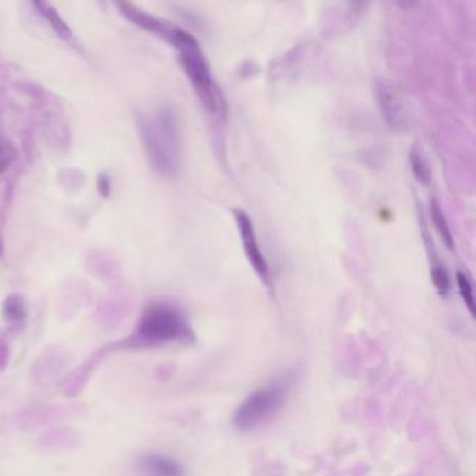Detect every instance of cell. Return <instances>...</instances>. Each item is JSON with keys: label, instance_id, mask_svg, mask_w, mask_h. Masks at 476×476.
<instances>
[{"label": "cell", "instance_id": "10", "mask_svg": "<svg viewBox=\"0 0 476 476\" xmlns=\"http://www.w3.org/2000/svg\"><path fill=\"white\" fill-rule=\"evenodd\" d=\"M3 313H4V317L8 322H20V320H23L26 317V314H27V309H26L24 300L20 296H17V295L10 296L4 302Z\"/></svg>", "mask_w": 476, "mask_h": 476}, {"label": "cell", "instance_id": "2", "mask_svg": "<svg viewBox=\"0 0 476 476\" xmlns=\"http://www.w3.org/2000/svg\"><path fill=\"white\" fill-rule=\"evenodd\" d=\"M172 47L179 50L181 63L185 69L193 89L201 99L204 108L217 118H225V101L214 81L210 66L204 57L197 40L188 31L168 23L161 34Z\"/></svg>", "mask_w": 476, "mask_h": 476}, {"label": "cell", "instance_id": "6", "mask_svg": "<svg viewBox=\"0 0 476 476\" xmlns=\"http://www.w3.org/2000/svg\"><path fill=\"white\" fill-rule=\"evenodd\" d=\"M378 99L380 105L381 112L388 122L390 126L400 128L404 125V112L401 103L395 94L384 84L378 86Z\"/></svg>", "mask_w": 476, "mask_h": 476}, {"label": "cell", "instance_id": "4", "mask_svg": "<svg viewBox=\"0 0 476 476\" xmlns=\"http://www.w3.org/2000/svg\"><path fill=\"white\" fill-rule=\"evenodd\" d=\"M139 334L149 344H165L193 339L191 329L185 316L174 306L154 305L144 313Z\"/></svg>", "mask_w": 476, "mask_h": 476}, {"label": "cell", "instance_id": "1", "mask_svg": "<svg viewBox=\"0 0 476 476\" xmlns=\"http://www.w3.org/2000/svg\"><path fill=\"white\" fill-rule=\"evenodd\" d=\"M139 130L154 169L175 176L181 166V132L175 112L162 106L140 115Z\"/></svg>", "mask_w": 476, "mask_h": 476}, {"label": "cell", "instance_id": "8", "mask_svg": "<svg viewBox=\"0 0 476 476\" xmlns=\"http://www.w3.org/2000/svg\"><path fill=\"white\" fill-rule=\"evenodd\" d=\"M430 212H431V220H433V224L437 230V232L440 234V237L443 239V242L446 243V246L448 249H453L454 247V238L451 235V231H450V227L447 224V220L438 205L437 201H431V205H430Z\"/></svg>", "mask_w": 476, "mask_h": 476}, {"label": "cell", "instance_id": "3", "mask_svg": "<svg viewBox=\"0 0 476 476\" xmlns=\"http://www.w3.org/2000/svg\"><path fill=\"white\" fill-rule=\"evenodd\" d=\"M290 388L292 380L281 378L254 390L237 408L234 426L247 431L266 425L283 409Z\"/></svg>", "mask_w": 476, "mask_h": 476}, {"label": "cell", "instance_id": "5", "mask_svg": "<svg viewBox=\"0 0 476 476\" xmlns=\"http://www.w3.org/2000/svg\"><path fill=\"white\" fill-rule=\"evenodd\" d=\"M234 217H235L240 239L243 242V249H244V253H246V257L250 266L264 283H268L270 281V267L256 238L253 221L242 210H234Z\"/></svg>", "mask_w": 476, "mask_h": 476}, {"label": "cell", "instance_id": "11", "mask_svg": "<svg viewBox=\"0 0 476 476\" xmlns=\"http://www.w3.org/2000/svg\"><path fill=\"white\" fill-rule=\"evenodd\" d=\"M430 274H431L433 285L437 289V292L441 296H447L448 292H450V288H451V281H450V276L446 271V268L440 264H434L431 267Z\"/></svg>", "mask_w": 476, "mask_h": 476}, {"label": "cell", "instance_id": "7", "mask_svg": "<svg viewBox=\"0 0 476 476\" xmlns=\"http://www.w3.org/2000/svg\"><path fill=\"white\" fill-rule=\"evenodd\" d=\"M143 471L148 476H185V471L179 463L157 454L144 458Z\"/></svg>", "mask_w": 476, "mask_h": 476}, {"label": "cell", "instance_id": "13", "mask_svg": "<svg viewBox=\"0 0 476 476\" xmlns=\"http://www.w3.org/2000/svg\"><path fill=\"white\" fill-rule=\"evenodd\" d=\"M457 284H458V289H460V293L463 296V300H464L465 306L468 307L470 313L474 314L475 313V300H474L472 285H471L468 277L464 273H457Z\"/></svg>", "mask_w": 476, "mask_h": 476}, {"label": "cell", "instance_id": "12", "mask_svg": "<svg viewBox=\"0 0 476 476\" xmlns=\"http://www.w3.org/2000/svg\"><path fill=\"white\" fill-rule=\"evenodd\" d=\"M37 7L41 8V13L44 14L45 18H48L49 21H50V24H52V27L55 28V31H56L59 35H62V37L66 38V40H70V35H72V34H70V30H69L67 26L60 20V17L55 13V10H52L48 4H44V3H38Z\"/></svg>", "mask_w": 476, "mask_h": 476}, {"label": "cell", "instance_id": "14", "mask_svg": "<svg viewBox=\"0 0 476 476\" xmlns=\"http://www.w3.org/2000/svg\"><path fill=\"white\" fill-rule=\"evenodd\" d=\"M98 188H99L101 194H103V196H106V194L109 193V191H110V183H109V179H108L105 175L99 176V181H98Z\"/></svg>", "mask_w": 476, "mask_h": 476}, {"label": "cell", "instance_id": "9", "mask_svg": "<svg viewBox=\"0 0 476 476\" xmlns=\"http://www.w3.org/2000/svg\"><path fill=\"white\" fill-rule=\"evenodd\" d=\"M409 162H411V168L412 172L415 175V178L422 183V185H429L430 183V168L426 159L424 158V155L421 154V151H418L416 148H412L411 154H409Z\"/></svg>", "mask_w": 476, "mask_h": 476}]
</instances>
